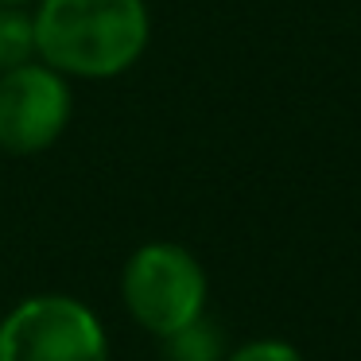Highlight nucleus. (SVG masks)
Listing matches in <instances>:
<instances>
[{"label": "nucleus", "instance_id": "1", "mask_svg": "<svg viewBox=\"0 0 361 361\" xmlns=\"http://www.w3.org/2000/svg\"><path fill=\"white\" fill-rule=\"evenodd\" d=\"M35 59L63 78L109 82L133 71L152 39L144 0H35Z\"/></svg>", "mask_w": 361, "mask_h": 361}, {"label": "nucleus", "instance_id": "2", "mask_svg": "<svg viewBox=\"0 0 361 361\" xmlns=\"http://www.w3.org/2000/svg\"><path fill=\"white\" fill-rule=\"evenodd\" d=\"M125 303L144 330L167 338L187 322L202 319L206 272L183 245L152 241L128 257L125 264Z\"/></svg>", "mask_w": 361, "mask_h": 361}, {"label": "nucleus", "instance_id": "3", "mask_svg": "<svg viewBox=\"0 0 361 361\" xmlns=\"http://www.w3.org/2000/svg\"><path fill=\"white\" fill-rule=\"evenodd\" d=\"M0 361H109V342L86 303L35 295L0 322Z\"/></svg>", "mask_w": 361, "mask_h": 361}, {"label": "nucleus", "instance_id": "4", "mask_svg": "<svg viewBox=\"0 0 361 361\" xmlns=\"http://www.w3.org/2000/svg\"><path fill=\"white\" fill-rule=\"evenodd\" d=\"M71 78L55 66L32 63L0 74V152L35 156L47 152L71 125Z\"/></svg>", "mask_w": 361, "mask_h": 361}, {"label": "nucleus", "instance_id": "5", "mask_svg": "<svg viewBox=\"0 0 361 361\" xmlns=\"http://www.w3.org/2000/svg\"><path fill=\"white\" fill-rule=\"evenodd\" d=\"M35 59V20L24 8L0 4V74Z\"/></svg>", "mask_w": 361, "mask_h": 361}, {"label": "nucleus", "instance_id": "6", "mask_svg": "<svg viewBox=\"0 0 361 361\" xmlns=\"http://www.w3.org/2000/svg\"><path fill=\"white\" fill-rule=\"evenodd\" d=\"M167 353H171L175 361H218L221 338H218V330H214L210 322L195 319L183 330L167 334Z\"/></svg>", "mask_w": 361, "mask_h": 361}, {"label": "nucleus", "instance_id": "7", "mask_svg": "<svg viewBox=\"0 0 361 361\" xmlns=\"http://www.w3.org/2000/svg\"><path fill=\"white\" fill-rule=\"evenodd\" d=\"M229 361H303V357H299V350L288 342H249Z\"/></svg>", "mask_w": 361, "mask_h": 361}, {"label": "nucleus", "instance_id": "8", "mask_svg": "<svg viewBox=\"0 0 361 361\" xmlns=\"http://www.w3.org/2000/svg\"><path fill=\"white\" fill-rule=\"evenodd\" d=\"M0 4H12V8H24V4H32V0H0Z\"/></svg>", "mask_w": 361, "mask_h": 361}]
</instances>
